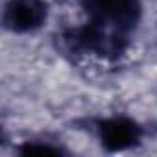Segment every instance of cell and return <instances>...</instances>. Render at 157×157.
<instances>
[{
  "instance_id": "6da1fadb",
  "label": "cell",
  "mask_w": 157,
  "mask_h": 157,
  "mask_svg": "<svg viewBox=\"0 0 157 157\" xmlns=\"http://www.w3.org/2000/svg\"><path fill=\"white\" fill-rule=\"evenodd\" d=\"M46 17L44 0H8L4 6V28L11 33H32L46 22Z\"/></svg>"
},
{
  "instance_id": "7a4b0ae2",
  "label": "cell",
  "mask_w": 157,
  "mask_h": 157,
  "mask_svg": "<svg viewBox=\"0 0 157 157\" xmlns=\"http://www.w3.org/2000/svg\"><path fill=\"white\" fill-rule=\"evenodd\" d=\"M98 137L107 151H124L140 142L142 129L133 118L111 117L98 124Z\"/></svg>"
}]
</instances>
